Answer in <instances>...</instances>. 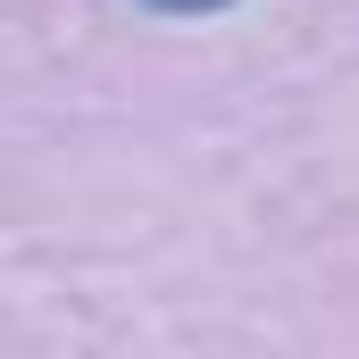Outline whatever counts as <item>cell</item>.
<instances>
[{
    "label": "cell",
    "instance_id": "obj_1",
    "mask_svg": "<svg viewBox=\"0 0 359 359\" xmlns=\"http://www.w3.org/2000/svg\"><path fill=\"white\" fill-rule=\"evenodd\" d=\"M151 8H168V17H209V8H226V0H151Z\"/></svg>",
    "mask_w": 359,
    "mask_h": 359
}]
</instances>
